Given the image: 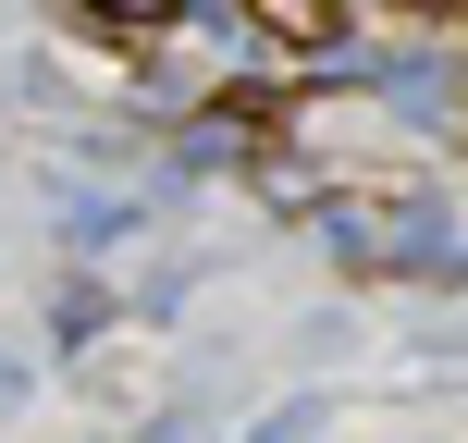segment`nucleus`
<instances>
[{
  "label": "nucleus",
  "mask_w": 468,
  "mask_h": 443,
  "mask_svg": "<svg viewBox=\"0 0 468 443\" xmlns=\"http://www.w3.org/2000/svg\"><path fill=\"white\" fill-rule=\"evenodd\" d=\"M333 247L370 258V271H468L444 210H420V197H395V210H333Z\"/></svg>",
  "instance_id": "obj_1"
},
{
  "label": "nucleus",
  "mask_w": 468,
  "mask_h": 443,
  "mask_svg": "<svg viewBox=\"0 0 468 443\" xmlns=\"http://www.w3.org/2000/svg\"><path fill=\"white\" fill-rule=\"evenodd\" d=\"M13 395H25V370H13V357H0V406H13Z\"/></svg>",
  "instance_id": "obj_7"
},
{
  "label": "nucleus",
  "mask_w": 468,
  "mask_h": 443,
  "mask_svg": "<svg viewBox=\"0 0 468 443\" xmlns=\"http://www.w3.org/2000/svg\"><path fill=\"white\" fill-rule=\"evenodd\" d=\"M99 321H112V283H87V271H74L62 296H49V332H62V345H87Z\"/></svg>",
  "instance_id": "obj_4"
},
{
  "label": "nucleus",
  "mask_w": 468,
  "mask_h": 443,
  "mask_svg": "<svg viewBox=\"0 0 468 443\" xmlns=\"http://www.w3.org/2000/svg\"><path fill=\"white\" fill-rule=\"evenodd\" d=\"M321 431V406H283V419H259V443H308Z\"/></svg>",
  "instance_id": "obj_6"
},
{
  "label": "nucleus",
  "mask_w": 468,
  "mask_h": 443,
  "mask_svg": "<svg viewBox=\"0 0 468 443\" xmlns=\"http://www.w3.org/2000/svg\"><path fill=\"white\" fill-rule=\"evenodd\" d=\"M370 87H382V99H407V123H456V111H468L456 62H370Z\"/></svg>",
  "instance_id": "obj_2"
},
{
  "label": "nucleus",
  "mask_w": 468,
  "mask_h": 443,
  "mask_svg": "<svg viewBox=\"0 0 468 443\" xmlns=\"http://www.w3.org/2000/svg\"><path fill=\"white\" fill-rule=\"evenodd\" d=\"M136 234V197H99V185H62V247H112Z\"/></svg>",
  "instance_id": "obj_3"
},
{
  "label": "nucleus",
  "mask_w": 468,
  "mask_h": 443,
  "mask_svg": "<svg viewBox=\"0 0 468 443\" xmlns=\"http://www.w3.org/2000/svg\"><path fill=\"white\" fill-rule=\"evenodd\" d=\"M74 13H99V25H186L197 0H74Z\"/></svg>",
  "instance_id": "obj_5"
}]
</instances>
